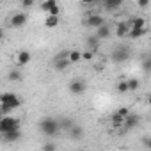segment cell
Listing matches in <instances>:
<instances>
[{
  "instance_id": "obj_1",
  "label": "cell",
  "mask_w": 151,
  "mask_h": 151,
  "mask_svg": "<svg viewBox=\"0 0 151 151\" xmlns=\"http://www.w3.org/2000/svg\"><path fill=\"white\" fill-rule=\"evenodd\" d=\"M37 128H39V132H41L43 135H46V137H53V135L60 130V123H59V119L46 116V117H41V119H39Z\"/></svg>"
},
{
  "instance_id": "obj_2",
  "label": "cell",
  "mask_w": 151,
  "mask_h": 151,
  "mask_svg": "<svg viewBox=\"0 0 151 151\" xmlns=\"http://www.w3.org/2000/svg\"><path fill=\"white\" fill-rule=\"evenodd\" d=\"M18 107H22V100L18 94H14V93H4L2 94V98H0V110H2L4 116L9 114L11 110L18 109Z\"/></svg>"
},
{
  "instance_id": "obj_3",
  "label": "cell",
  "mask_w": 151,
  "mask_h": 151,
  "mask_svg": "<svg viewBox=\"0 0 151 151\" xmlns=\"http://www.w3.org/2000/svg\"><path fill=\"white\" fill-rule=\"evenodd\" d=\"M20 128V119L18 117H11V116H4L2 119H0V133H6L9 130H16Z\"/></svg>"
},
{
  "instance_id": "obj_4",
  "label": "cell",
  "mask_w": 151,
  "mask_h": 151,
  "mask_svg": "<svg viewBox=\"0 0 151 151\" xmlns=\"http://www.w3.org/2000/svg\"><path fill=\"white\" fill-rule=\"evenodd\" d=\"M112 60L116 62V64H121V62H126L128 59H130V50L126 48V46H119V48H116L114 52H112Z\"/></svg>"
},
{
  "instance_id": "obj_5",
  "label": "cell",
  "mask_w": 151,
  "mask_h": 151,
  "mask_svg": "<svg viewBox=\"0 0 151 151\" xmlns=\"http://www.w3.org/2000/svg\"><path fill=\"white\" fill-rule=\"evenodd\" d=\"M86 89H87V84H86L84 80H80V78H75V80L69 82V93H71L73 96H80V94H84Z\"/></svg>"
},
{
  "instance_id": "obj_6",
  "label": "cell",
  "mask_w": 151,
  "mask_h": 151,
  "mask_svg": "<svg viewBox=\"0 0 151 151\" xmlns=\"http://www.w3.org/2000/svg\"><path fill=\"white\" fill-rule=\"evenodd\" d=\"M41 11L48 13V14H59L60 7H59V0H43L41 2Z\"/></svg>"
},
{
  "instance_id": "obj_7",
  "label": "cell",
  "mask_w": 151,
  "mask_h": 151,
  "mask_svg": "<svg viewBox=\"0 0 151 151\" xmlns=\"http://www.w3.org/2000/svg\"><path fill=\"white\" fill-rule=\"evenodd\" d=\"M27 22H29V18H27L25 13H14V14L11 16V20H9V25H11L13 29H22V27L27 25Z\"/></svg>"
},
{
  "instance_id": "obj_8",
  "label": "cell",
  "mask_w": 151,
  "mask_h": 151,
  "mask_svg": "<svg viewBox=\"0 0 151 151\" xmlns=\"http://www.w3.org/2000/svg\"><path fill=\"white\" fill-rule=\"evenodd\" d=\"M139 123H140V117L137 116V114H128L126 117H124V124H123V128L124 130H133V128H137L139 126Z\"/></svg>"
},
{
  "instance_id": "obj_9",
  "label": "cell",
  "mask_w": 151,
  "mask_h": 151,
  "mask_svg": "<svg viewBox=\"0 0 151 151\" xmlns=\"http://www.w3.org/2000/svg\"><path fill=\"white\" fill-rule=\"evenodd\" d=\"M103 23H105V18H103V16H100V14H91V16L86 18V23H84V25H87V27H91V29H98V27L103 25Z\"/></svg>"
},
{
  "instance_id": "obj_10",
  "label": "cell",
  "mask_w": 151,
  "mask_h": 151,
  "mask_svg": "<svg viewBox=\"0 0 151 151\" xmlns=\"http://www.w3.org/2000/svg\"><path fill=\"white\" fill-rule=\"evenodd\" d=\"M32 60V53L29 52V50H20L18 53H16V64L18 66H25V64H29Z\"/></svg>"
},
{
  "instance_id": "obj_11",
  "label": "cell",
  "mask_w": 151,
  "mask_h": 151,
  "mask_svg": "<svg viewBox=\"0 0 151 151\" xmlns=\"http://www.w3.org/2000/svg\"><path fill=\"white\" fill-rule=\"evenodd\" d=\"M20 137H22L20 128H16V130H9V132L2 133V140H4V142H16V140H20Z\"/></svg>"
},
{
  "instance_id": "obj_12",
  "label": "cell",
  "mask_w": 151,
  "mask_h": 151,
  "mask_svg": "<svg viewBox=\"0 0 151 151\" xmlns=\"http://www.w3.org/2000/svg\"><path fill=\"white\" fill-rule=\"evenodd\" d=\"M69 66H71L69 57H62V59H55L53 60V69L55 71H66Z\"/></svg>"
},
{
  "instance_id": "obj_13",
  "label": "cell",
  "mask_w": 151,
  "mask_h": 151,
  "mask_svg": "<svg viewBox=\"0 0 151 151\" xmlns=\"http://www.w3.org/2000/svg\"><path fill=\"white\" fill-rule=\"evenodd\" d=\"M130 23L128 22H117V25H116V36L117 37H124V36H128V32H130Z\"/></svg>"
},
{
  "instance_id": "obj_14",
  "label": "cell",
  "mask_w": 151,
  "mask_h": 151,
  "mask_svg": "<svg viewBox=\"0 0 151 151\" xmlns=\"http://www.w3.org/2000/svg\"><path fill=\"white\" fill-rule=\"evenodd\" d=\"M59 23H60L59 14H48L46 20H45V27L46 29H55V27H59Z\"/></svg>"
},
{
  "instance_id": "obj_15",
  "label": "cell",
  "mask_w": 151,
  "mask_h": 151,
  "mask_svg": "<svg viewBox=\"0 0 151 151\" xmlns=\"http://www.w3.org/2000/svg\"><path fill=\"white\" fill-rule=\"evenodd\" d=\"M110 34H112V30H110V27H109L107 23H103V25H100V27L96 29V36H98L100 39H109Z\"/></svg>"
},
{
  "instance_id": "obj_16",
  "label": "cell",
  "mask_w": 151,
  "mask_h": 151,
  "mask_svg": "<svg viewBox=\"0 0 151 151\" xmlns=\"http://www.w3.org/2000/svg\"><path fill=\"white\" fill-rule=\"evenodd\" d=\"M100 37L94 34V36H89L87 39H86V45H87V48L89 50H94V52H98V46H100Z\"/></svg>"
},
{
  "instance_id": "obj_17",
  "label": "cell",
  "mask_w": 151,
  "mask_h": 151,
  "mask_svg": "<svg viewBox=\"0 0 151 151\" xmlns=\"http://www.w3.org/2000/svg\"><path fill=\"white\" fill-rule=\"evenodd\" d=\"M69 137L75 139V140H80V139L84 137V130H82L78 124H73V126L69 128Z\"/></svg>"
},
{
  "instance_id": "obj_18",
  "label": "cell",
  "mask_w": 151,
  "mask_h": 151,
  "mask_svg": "<svg viewBox=\"0 0 151 151\" xmlns=\"http://www.w3.org/2000/svg\"><path fill=\"white\" fill-rule=\"evenodd\" d=\"M123 2H124V0H103V6L109 11H114V9H119L123 6Z\"/></svg>"
},
{
  "instance_id": "obj_19",
  "label": "cell",
  "mask_w": 151,
  "mask_h": 151,
  "mask_svg": "<svg viewBox=\"0 0 151 151\" xmlns=\"http://www.w3.org/2000/svg\"><path fill=\"white\" fill-rule=\"evenodd\" d=\"M128 23H130V27L133 29H144L146 27V20L142 18V16H135V18H132V20H128Z\"/></svg>"
},
{
  "instance_id": "obj_20",
  "label": "cell",
  "mask_w": 151,
  "mask_h": 151,
  "mask_svg": "<svg viewBox=\"0 0 151 151\" xmlns=\"http://www.w3.org/2000/svg\"><path fill=\"white\" fill-rule=\"evenodd\" d=\"M110 121H112V124H114L116 128H121V126L124 124V116H121V114L116 110V112L110 116Z\"/></svg>"
},
{
  "instance_id": "obj_21",
  "label": "cell",
  "mask_w": 151,
  "mask_h": 151,
  "mask_svg": "<svg viewBox=\"0 0 151 151\" xmlns=\"http://www.w3.org/2000/svg\"><path fill=\"white\" fill-rule=\"evenodd\" d=\"M144 34H146V27H144V29H135V27H133V29H130L128 37H130V39H139V37H142Z\"/></svg>"
},
{
  "instance_id": "obj_22",
  "label": "cell",
  "mask_w": 151,
  "mask_h": 151,
  "mask_svg": "<svg viewBox=\"0 0 151 151\" xmlns=\"http://www.w3.org/2000/svg\"><path fill=\"white\" fill-rule=\"evenodd\" d=\"M9 80H11V82H22V80H23V75H22L18 69H11V71H9Z\"/></svg>"
},
{
  "instance_id": "obj_23",
  "label": "cell",
  "mask_w": 151,
  "mask_h": 151,
  "mask_svg": "<svg viewBox=\"0 0 151 151\" xmlns=\"http://www.w3.org/2000/svg\"><path fill=\"white\" fill-rule=\"evenodd\" d=\"M69 60H71V64H77L78 60H82V52L71 50V52H69Z\"/></svg>"
},
{
  "instance_id": "obj_24",
  "label": "cell",
  "mask_w": 151,
  "mask_h": 151,
  "mask_svg": "<svg viewBox=\"0 0 151 151\" xmlns=\"http://www.w3.org/2000/svg\"><path fill=\"white\" fill-rule=\"evenodd\" d=\"M116 89H117V93H121V94L128 93V91H130V87H128V80H119L117 86H116Z\"/></svg>"
},
{
  "instance_id": "obj_25",
  "label": "cell",
  "mask_w": 151,
  "mask_h": 151,
  "mask_svg": "<svg viewBox=\"0 0 151 151\" xmlns=\"http://www.w3.org/2000/svg\"><path fill=\"white\" fill-rule=\"evenodd\" d=\"M94 55H96V52L87 48L86 52H82V60H86V62H91V60L94 59Z\"/></svg>"
},
{
  "instance_id": "obj_26",
  "label": "cell",
  "mask_w": 151,
  "mask_h": 151,
  "mask_svg": "<svg viewBox=\"0 0 151 151\" xmlns=\"http://www.w3.org/2000/svg\"><path fill=\"white\" fill-rule=\"evenodd\" d=\"M128 87H130V91H137L140 87V82L137 78H128Z\"/></svg>"
},
{
  "instance_id": "obj_27",
  "label": "cell",
  "mask_w": 151,
  "mask_h": 151,
  "mask_svg": "<svg viewBox=\"0 0 151 151\" xmlns=\"http://www.w3.org/2000/svg\"><path fill=\"white\" fill-rule=\"evenodd\" d=\"M142 69L146 73H151V55H147L144 60H142Z\"/></svg>"
},
{
  "instance_id": "obj_28",
  "label": "cell",
  "mask_w": 151,
  "mask_h": 151,
  "mask_svg": "<svg viewBox=\"0 0 151 151\" xmlns=\"http://www.w3.org/2000/svg\"><path fill=\"white\" fill-rule=\"evenodd\" d=\"M59 123H60V128H66V130H69L75 124V121H71V119H59Z\"/></svg>"
},
{
  "instance_id": "obj_29",
  "label": "cell",
  "mask_w": 151,
  "mask_h": 151,
  "mask_svg": "<svg viewBox=\"0 0 151 151\" xmlns=\"http://www.w3.org/2000/svg\"><path fill=\"white\" fill-rule=\"evenodd\" d=\"M34 4H36V0H20V6H22V9H30Z\"/></svg>"
},
{
  "instance_id": "obj_30",
  "label": "cell",
  "mask_w": 151,
  "mask_h": 151,
  "mask_svg": "<svg viewBox=\"0 0 151 151\" xmlns=\"http://www.w3.org/2000/svg\"><path fill=\"white\" fill-rule=\"evenodd\" d=\"M53 149H57V146H55L53 142H48V144H43V151H53Z\"/></svg>"
},
{
  "instance_id": "obj_31",
  "label": "cell",
  "mask_w": 151,
  "mask_h": 151,
  "mask_svg": "<svg viewBox=\"0 0 151 151\" xmlns=\"http://www.w3.org/2000/svg\"><path fill=\"white\" fill-rule=\"evenodd\" d=\"M137 6H139L140 9H146V7L149 6V0H137Z\"/></svg>"
},
{
  "instance_id": "obj_32",
  "label": "cell",
  "mask_w": 151,
  "mask_h": 151,
  "mask_svg": "<svg viewBox=\"0 0 151 151\" xmlns=\"http://www.w3.org/2000/svg\"><path fill=\"white\" fill-rule=\"evenodd\" d=\"M117 112H119L121 116H124V117H126V116L130 114V109H128V107H119V109H117Z\"/></svg>"
},
{
  "instance_id": "obj_33",
  "label": "cell",
  "mask_w": 151,
  "mask_h": 151,
  "mask_svg": "<svg viewBox=\"0 0 151 151\" xmlns=\"http://www.w3.org/2000/svg\"><path fill=\"white\" fill-rule=\"evenodd\" d=\"M144 146H146L147 149H151V137H146V139H144Z\"/></svg>"
},
{
  "instance_id": "obj_34",
  "label": "cell",
  "mask_w": 151,
  "mask_h": 151,
  "mask_svg": "<svg viewBox=\"0 0 151 151\" xmlns=\"http://www.w3.org/2000/svg\"><path fill=\"white\" fill-rule=\"evenodd\" d=\"M94 2H98V0H82V4H86V6H91Z\"/></svg>"
},
{
  "instance_id": "obj_35",
  "label": "cell",
  "mask_w": 151,
  "mask_h": 151,
  "mask_svg": "<svg viewBox=\"0 0 151 151\" xmlns=\"http://www.w3.org/2000/svg\"><path fill=\"white\" fill-rule=\"evenodd\" d=\"M94 71H103V64H96L94 66Z\"/></svg>"
},
{
  "instance_id": "obj_36",
  "label": "cell",
  "mask_w": 151,
  "mask_h": 151,
  "mask_svg": "<svg viewBox=\"0 0 151 151\" xmlns=\"http://www.w3.org/2000/svg\"><path fill=\"white\" fill-rule=\"evenodd\" d=\"M147 103H149V107H151V94L147 96Z\"/></svg>"
},
{
  "instance_id": "obj_37",
  "label": "cell",
  "mask_w": 151,
  "mask_h": 151,
  "mask_svg": "<svg viewBox=\"0 0 151 151\" xmlns=\"http://www.w3.org/2000/svg\"><path fill=\"white\" fill-rule=\"evenodd\" d=\"M149 55H151V53H149Z\"/></svg>"
}]
</instances>
